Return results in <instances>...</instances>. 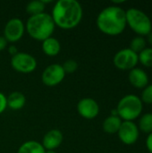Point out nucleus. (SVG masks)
<instances>
[{
  "instance_id": "nucleus-1",
  "label": "nucleus",
  "mask_w": 152,
  "mask_h": 153,
  "mask_svg": "<svg viewBox=\"0 0 152 153\" xmlns=\"http://www.w3.org/2000/svg\"><path fill=\"white\" fill-rule=\"evenodd\" d=\"M50 15L56 26L62 30H72L82 22L83 10L76 0H58L54 4Z\"/></svg>"
},
{
  "instance_id": "nucleus-2",
  "label": "nucleus",
  "mask_w": 152,
  "mask_h": 153,
  "mask_svg": "<svg viewBox=\"0 0 152 153\" xmlns=\"http://www.w3.org/2000/svg\"><path fill=\"white\" fill-rule=\"evenodd\" d=\"M96 24L98 29L108 36H117L126 28L125 11L119 5L105 7L98 14Z\"/></svg>"
},
{
  "instance_id": "nucleus-3",
  "label": "nucleus",
  "mask_w": 152,
  "mask_h": 153,
  "mask_svg": "<svg viewBox=\"0 0 152 153\" xmlns=\"http://www.w3.org/2000/svg\"><path fill=\"white\" fill-rule=\"evenodd\" d=\"M56 29L51 15L47 13L29 16L25 23V30L35 40L43 41L52 37Z\"/></svg>"
},
{
  "instance_id": "nucleus-4",
  "label": "nucleus",
  "mask_w": 152,
  "mask_h": 153,
  "mask_svg": "<svg viewBox=\"0 0 152 153\" xmlns=\"http://www.w3.org/2000/svg\"><path fill=\"white\" fill-rule=\"evenodd\" d=\"M116 109L122 121H133L142 115L143 103L137 95L127 94L118 101Z\"/></svg>"
},
{
  "instance_id": "nucleus-5",
  "label": "nucleus",
  "mask_w": 152,
  "mask_h": 153,
  "mask_svg": "<svg viewBox=\"0 0 152 153\" xmlns=\"http://www.w3.org/2000/svg\"><path fill=\"white\" fill-rule=\"evenodd\" d=\"M125 16L126 24L138 36L144 37L152 31L151 20L143 11L132 7L125 11Z\"/></svg>"
},
{
  "instance_id": "nucleus-6",
  "label": "nucleus",
  "mask_w": 152,
  "mask_h": 153,
  "mask_svg": "<svg viewBox=\"0 0 152 153\" xmlns=\"http://www.w3.org/2000/svg\"><path fill=\"white\" fill-rule=\"evenodd\" d=\"M10 64L15 72L24 74L33 73L38 66L36 58L32 55L25 52H18L16 55L13 56Z\"/></svg>"
},
{
  "instance_id": "nucleus-7",
  "label": "nucleus",
  "mask_w": 152,
  "mask_h": 153,
  "mask_svg": "<svg viewBox=\"0 0 152 153\" xmlns=\"http://www.w3.org/2000/svg\"><path fill=\"white\" fill-rule=\"evenodd\" d=\"M139 63L138 54L134 53L129 48L120 49L116 53L113 57V64L114 65L123 71H130L136 67Z\"/></svg>"
},
{
  "instance_id": "nucleus-8",
  "label": "nucleus",
  "mask_w": 152,
  "mask_h": 153,
  "mask_svg": "<svg viewBox=\"0 0 152 153\" xmlns=\"http://www.w3.org/2000/svg\"><path fill=\"white\" fill-rule=\"evenodd\" d=\"M25 23L20 18L14 17L7 21L4 28V37L10 43L19 41L25 33Z\"/></svg>"
},
{
  "instance_id": "nucleus-9",
  "label": "nucleus",
  "mask_w": 152,
  "mask_h": 153,
  "mask_svg": "<svg viewBox=\"0 0 152 153\" xmlns=\"http://www.w3.org/2000/svg\"><path fill=\"white\" fill-rule=\"evenodd\" d=\"M65 73L62 67V65L52 64L47 66L41 74V81L43 84L47 87H55L60 84L65 77Z\"/></svg>"
},
{
  "instance_id": "nucleus-10",
  "label": "nucleus",
  "mask_w": 152,
  "mask_h": 153,
  "mask_svg": "<svg viewBox=\"0 0 152 153\" xmlns=\"http://www.w3.org/2000/svg\"><path fill=\"white\" fill-rule=\"evenodd\" d=\"M119 140L125 145L134 144L140 136V130L133 121H123L117 132Z\"/></svg>"
},
{
  "instance_id": "nucleus-11",
  "label": "nucleus",
  "mask_w": 152,
  "mask_h": 153,
  "mask_svg": "<svg viewBox=\"0 0 152 153\" xmlns=\"http://www.w3.org/2000/svg\"><path fill=\"white\" fill-rule=\"evenodd\" d=\"M78 114L88 120L96 118L99 114V105L92 98H83L79 100L76 106Z\"/></svg>"
},
{
  "instance_id": "nucleus-12",
  "label": "nucleus",
  "mask_w": 152,
  "mask_h": 153,
  "mask_svg": "<svg viewBox=\"0 0 152 153\" xmlns=\"http://www.w3.org/2000/svg\"><path fill=\"white\" fill-rule=\"evenodd\" d=\"M64 135L58 129H51L47 132L42 139V146L46 151H55L62 144Z\"/></svg>"
},
{
  "instance_id": "nucleus-13",
  "label": "nucleus",
  "mask_w": 152,
  "mask_h": 153,
  "mask_svg": "<svg viewBox=\"0 0 152 153\" xmlns=\"http://www.w3.org/2000/svg\"><path fill=\"white\" fill-rule=\"evenodd\" d=\"M128 80L132 86L136 89H144L149 84V75L142 68L135 67L129 71Z\"/></svg>"
},
{
  "instance_id": "nucleus-14",
  "label": "nucleus",
  "mask_w": 152,
  "mask_h": 153,
  "mask_svg": "<svg viewBox=\"0 0 152 153\" xmlns=\"http://www.w3.org/2000/svg\"><path fill=\"white\" fill-rule=\"evenodd\" d=\"M41 48L46 56H56L61 51V44L57 39L54 37H50L42 41Z\"/></svg>"
},
{
  "instance_id": "nucleus-15",
  "label": "nucleus",
  "mask_w": 152,
  "mask_h": 153,
  "mask_svg": "<svg viewBox=\"0 0 152 153\" xmlns=\"http://www.w3.org/2000/svg\"><path fill=\"white\" fill-rule=\"evenodd\" d=\"M7 108L11 110H20L26 103V98L21 91H13L7 97Z\"/></svg>"
},
{
  "instance_id": "nucleus-16",
  "label": "nucleus",
  "mask_w": 152,
  "mask_h": 153,
  "mask_svg": "<svg viewBox=\"0 0 152 153\" xmlns=\"http://www.w3.org/2000/svg\"><path fill=\"white\" fill-rule=\"evenodd\" d=\"M122 119L118 116H109L108 117L102 124V129L105 133L113 134H117L121 125H122Z\"/></svg>"
},
{
  "instance_id": "nucleus-17",
  "label": "nucleus",
  "mask_w": 152,
  "mask_h": 153,
  "mask_svg": "<svg viewBox=\"0 0 152 153\" xmlns=\"http://www.w3.org/2000/svg\"><path fill=\"white\" fill-rule=\"evenodd\" d=\"M46 150L42 146L41 143L34 140L24 142L18 149L17 153H45Z\"/></svg>"
},
{
  "instance_id": "nucleus-18",
  "label": "nucleus",
  "mask_w": 152,
  "mask_h": 153,
  "mask_svg": "<svg viewBox=\"0 0 152 153\" xmlns=\"http://www.w3.org/2000/svg\"><path fill=\"white\" fill-rule=\"evenodd\" d=\"M46 8V4L43 3L42 0H33L27 4L26 5V13L30 15H36L44 13Z\"/></svg>"
},
{
  "instance_id": "nucleus-19",
  "label": "nucleus",
  "mask_w": 152,
  "mask_h": 153,
  "mask_svg": "<svg viewBox=\"0 0 152 153\" xmlns=\"http://www.w3.org/2000/svg\"><path fill=\"white\" fill-rule=\"evenodd\" d=\"M140 131L145 134L152 133V113H145L143 114L138 122L137 125Z\"/></svg>"
},
{
  "instance_id": "nucleus-20",
  "label": "nucleus",
  "mask_w": 152,
  "mask_h": 153,
  "mask_svg": "<svg viewBox=\"0 0 152 153\" xmlns=\"http://www.w3.org/2000/svg\"><path fill=\"white\" fill-rule=\"evenodd\" d=\"M146 45H147V41H146V39H144V37L136 36V37H134V38L131 40L129 48H130L131 50H133L134 53L139 54V53H141L144 48H147Z\"/></svg>"
},
{
  "instance_id": "nucleus-21",
  "label": "nucleus",
  "mask_w": 152,
  "mask_h": 153,
  "mask_svg": "<svg viewBox=\"0 0 152 153\" xmlns=\"http://www.w3.org/2000/svg\"><path fill=\"white\" fill-rule=\"evenodd\" d=\"M139 62L145 67H152V48H146L138 54Z\"/></svg>"
},
{
  "instance_id": "nucleus-22",
  "label": "nucleus",
  "mask_w": 152,
  "mask_h": 153,
  "mask_svg": "<svg viewBox=\"0 0 152 153\" xmlns=\"http://www.w3.org/2000/svg\"><path fill=\"white\" fill-rule=\"evenodd\" d=\"M78 63L73 60V59H68L66 61L64 62V64L62 65V67L65 73V74H73L74 72L77 71L78 69Z\"/></svg>"
},
{
  "instance_id": "nucleus-23",
  "label": "nucleus",
  "mask_w": 152,
  "mask_h": 153,
  "mask_svg": "<svg viewBox=\"0 0 152 153\" xmlns=\"http://www.w3.org/2000/svg\"><path fill=\"white\" fill-rule=\"evenodd\" d=\"M141 100L142 103L152 104V84H148L142 92Z\"/></svg>"
},
{
  "instance_id": "nucleus-24",
  "label": "nucleus",
  "mask_w": 152,
  "mask_h": 153,
  "mask_svg": "<svg viewBox=\"0 0 152 153\" xmlns=\"http://www.w3.org/2000/svg\"><path fill=\"white\" fill-rule=\"evenodd\" d=\"M7 108V98L0 91V115H2Z\"/></svg>"
},
{
  "instance_id": "nucleus-25",
  "label": "nucleus",
  "mask_w": 152,
  "mask_h": 153,
  "mask_svg": "<svg viewBox=\"0 0 152 153\" xmlns=\"http://www.w3.org/2000/svg\"><path fill=\"white\" fill-rule=\"evenodd\" d=\"M146 147L150 153H152V133L149 134L146 138Z\"/></svg>"
},
{
  "instance_id": "nucleus-26",
  "label": "nucleus",
  "mask_w": 152,
  "mask_h": 153,
  "mask_svg": "<svg viewBox=\"0 0 152 153\" xmlns=\"http://www.w3.org/2000/svg\"><path fill=\"white\" fill-rule=\"evenodd\" d=\"M7 45H8V42L4 39V36H0V52L4 51L7 48Z\"/></svg>"
},
{
  "instance_id": "nucleus-27",
  "label": "nucleus",
  "mask_w": 152,
  "mask_h": 153,
  "mask_svg": "<svg viewBox=\"0 0 152 153\" xmlns=\"http://www.w3.org/2000/svg\"><path fill=\"white\" fill-rule=\"evenodd\" d=\"M8 52H9V54H10L12 56H14V55H16V54L18 53L17 47H16L15 45H13V44H12V45L8 46Z\"/></svg>"
},
{
  "instance_id": "nucleus-28",
  "label": "nucleus",
  "mask_w": 152,
  "mask_h": 153,
  "mask_svg": "<svg viewBox=\"0 0 152 153\" xmlns=\"http://www.w3.org/2000/svg\"><path fill=\"white\" fill-rule=\"evenodd\" d=\"M146 41L149 43V45L151 46V48H152V31L150 34L147 35V39H146Z\"/></svg>"
},
{
  "instance_id": "nucleus-29",
  "label": "nucleus",
  "mask_w": 152,
  "mask_h": 153,
  "mask_svg": "<svg viewBox=\"0 0 152 153\" xmlns=\"http://www.w3.org/2000/svg\"><path fill=\"white\" fill-rule=\"evenodd\" d=\"M45 153H57L56 151H46Z\"/></svg>"
}]
</instances>
